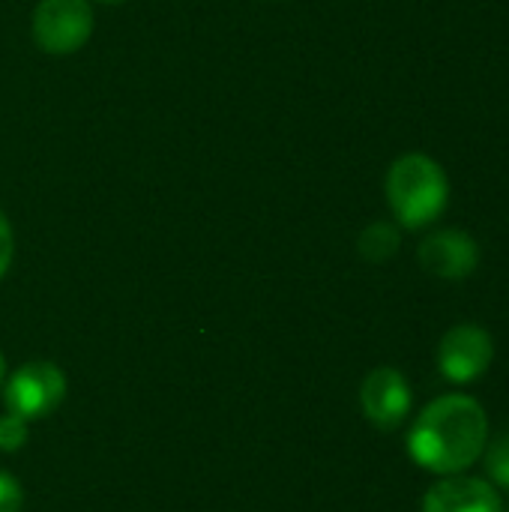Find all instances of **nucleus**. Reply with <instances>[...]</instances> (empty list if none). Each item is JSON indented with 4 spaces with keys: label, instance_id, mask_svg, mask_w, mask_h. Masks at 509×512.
<instances>
[{
    "label": "nucleus",
    "instance_id": "f8f14e48",
    "mask_svg": "<svg viewBox=\"0 0 509 512\" xmlns=\"http://www.w3.org/2000/svg\"><path fill=\"white\" fill-rule=\"evenodd\" d=\"M24 510V492H21V483L0 471V512H21Z\"/></svg>",
    "mask_w": 509,
    "mask_h": 512
},
{
    "label": "nucleus",
    "instance_id": "20e7f679",
    "mask_svg": "<svg viewBox=\"0 0 509 512\" xmlns=\"http://www.w3.org/2000/svg\"><path fill=\"white\" fill-rule=\"evenodd\" d=\"M93 33L90 0H39L33 9V39L45 54H72Z\"/></svg>",
    "mask_w": 509,
    "mask_h": 512
},
{
    "label": "nucleus",
    "instance_id": "f03ea898",
    "mask_svg": "<svg viewBox=\"0 0 509 512\" xmlns=\"http://www.w3.org/2000/svg\"><path fill=\"white\" fill-rule=\"evenodd\" d=\"M450 198L444 168L426 153H405L387 171V201L405 228L432 225Z\"/></svg>",
    "mask_w": 509,
    "mask_h": 512
},
{
    "label": "nucleus",
    "instance_id": "2eb2a0df",
    "mask_svg": "<svg viewBox=\"0 0 509 512\" xmlns=\"http://www.w3.org/2000/svg\"><path fill=\"white\" fill-rule=\"evenodd\" d=\"M96 3H105V6H117V3H123V0H96Z\"/></svg>",
    "mask_w": 509,
    "mask_h": 512
},
{
    "label": "nucleus",
    "instance_id": "1a4fd4ad",
    "mask_svg": "<svg viewBox=\"0 0 509 512\" xmlns=\"http://www.w3.org/2000/svg\"><path fill=\"white\" fill-rule=\"evenodd\" d=\"M399 231L390 222H375L360 234V255L372 264H384L399 252Z\"/></svg>",
    "mask_w": 509,
    "mask_h": 512
},
{
    "label": "nucleus",
    "instance_id": "7ed1b4c3",
    "mask_svg": "<svg viewBox=\"0 0 509 512\" xmlns=\"http://www.w3.org/2000/svg\"><path fill=\"white\" fill-rule=\"evenodd\" d=\"M0 390H3L6 414H15L30 423V420H42L54 414L63 405L66 375L54 363L33 360V363L18 366L12 375H6Z\"/></svg>",
    "mask_w": 509,
    "mask_h": 512
},
{
    "label": "nucleus",
    "instance_id": "4468645a",
    "mask_svg": "<svg viewBox=\"0 0 509 512\" xmlns=\"http://www.w3.org/2000/svg\"><path fill=\"white\" fill-rule=\"evenodd\" d=\"M6 357H3V351H0V387H3V381H6Z\"/></svg>",
    "mask_w": 509,
    "mask_h": 512
},
{
    "label": "nucleus",
    "instance_id": "6e6552de",
    "mask_svg": "<svg viewBox=\"0 0 509 512\" xmlns=\"http://www.w3.org/2000/svg\"><path fill=\"white\" fill-rule=\"evenodd\" d=\"M423 512H501V498L483 477L450 474L426 492Z\"/></svg>",
    "mask_w": 509,
    "mask_h": 512
},
{
    "label": "nucleus",
    "instance_id": "423d86ee",
    "mask_svg": "<svg viewBox=\"0 0 509 512\" xmlns=\"http://www.w3.org/2000/svg\"><path fill=\"white\" fill-rule=\"evenodd\" d=\"M411 402H414L411 384L399 369L378 366L363 378L360 408L375 429H381V432L399 429L411 414Z\"/></svg>",
    "mask_w": 509,
    "mask_h": 512
},
{
    "label": "nucleus",
    "instance_id": "39448f33",
    "mask_svg": "<svg viewBox=\"0 0 509 512\" xmlns=\"http://www.w3.org/2000/svg\"><path fill=\"white\" fill-rule=\"evenodd\" d=\"M495 360V339L480 324H456L438 345V369L453 384L480 381Z\"/></svg>",
    "mask_w": 509,
    "mask_h": 512
},
{
    "label": "nucleus",
    "instance_id": "9d476101",
    "mask_svg": "<svg viewBox=\"0 0 509 512\" xmlns=\"http://www.w3.org/2000/svg\"><path fill=\"white\" fill-rule=\"evenodd\" d=\"M480 459L486 462L489 483L501 486V489H509V432H501L495 441H489Z\"/></svg>",
    "mask_w": 509,
    "mask_h": 512
},
{
    "label": "nucleus",
    "instance_id": "0eeeda50",
    "mask_svg": "<svg viewBox=\"0 0 509 512\" xmlns=\"http://www.w3.org/2000/svg\"><path fill=\"white\" fill-rule=\"evenodd\" d=\"M417 255H420V264L426 273H432L438 279H450V282L468 279L480 264L477 240L459 228H444V231L429 234L420 243Z\"/></svg>",
    "mask_w": 509,
    "mask_h": 512
},
{
    "label": "nucleus",
    "instance_id": "f257e3e1",
    "mask_svg": "<svg viewBox=\"0 0 509 512\" xmlns=\"http://www.w3.org/2000/svg\"><path fill=\"white\" fill-rule=\"evenodd\" d=\"M489 444L486 408L465 396L447 393L429 402L408 432L411 459L441 477L465 474Z\"/></svg>",
    "mask_w": 509,
    "mask_h": 512
},
{
    "label": "nucleus",
    "instance_id": "ddd939ff",
    "mask_svg": "<svg viewBox=\"0 0 509 512\" xmlns=\"http://www.w3.org/2000/svg\"><path fill=\"white\" fill-rule=\"evenodd\" d=\"M12 252H15L12 225H9L6 213L0 210V279L6 276V270H9V264H12Z\"/></svg>",
    "mask_w": 509,
    "mask_h": 512
},
{
    "label": "nucleus",
    "instance_id": "9b49d317",
    "mask_svg": "<svg viewBox=\"0 0 509 512\" xmlns=\"http://www.w3.org/2000/svg\"><path fill=\"white\" fill-rule=\"evenodd\" d=\"M30 438L27 420L15 414H0V453H18Z\"/></svg>",
    "mask_w": 509,
    "mask_h": 512
}]
</instances>
